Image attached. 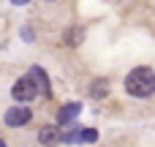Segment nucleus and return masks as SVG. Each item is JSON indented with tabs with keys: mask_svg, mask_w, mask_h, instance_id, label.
Masks as SVG:
<instances>
[{
	"mask_svg": "<svg viewBox=\"0 0 155 147\" xmlns=\"http://www.w3.org/2000/svg\"><path fill=\"white\" fill-rule=\"evenodd\" d=\"M35 85H33V79H30V74L27 76H22L14 87H11V95H14V101H19V104H27V101H33L35 98Z\"/></svg>",
	"mask_w": 155,
	"mask_h": 147,
	"instance_id": "7ed1b4c3",
	"label": "nucleus"
},
{
	"mask_svg": "<svg viewBox=\"0 0 155 147\" xmlns=\"http://www.w3.org/2000/svg\"><path fill=\"white\" fill-rule=\"evenodd\" d=\"M11 3H14V5H27L30 0H11Z\"/></svg>",
	"mask_w": 155,
	"mask_h": 147,
	"instance_id": "f8f14e48",
	"label": "nucleus"
},
{
	"mask_svg": "<svg viewBox=\"0 0 155 147\" xmlns=\"http://www.w3.org/2000/svg\"><path fill=\"white\" fill-rule=\"evenodd\" d=\"M79 112H82V104H79V101L63 104L60 112H57V123H60V125H68V123H74V120L79 117Z\"/></svg>",
	"mask_w": 155,
	"mask_h": 147,
	"instance_id": "20e7f679",
	"label": "nucleus"
},
{
	"mask_svg": "<svg viewBox=\"0 0 155 147\" xmlns=\"http://www.w3.org/2000/svg\"><path fill=\"white\" fill-rule=\"evenodd\" d=\"M30 79H33V85H35L38 93H44V95L52 93V87H49V76H46V71H44L41 65H33V68H30Z\"/></svg>",
	"mask_w": 155,
	"mask_h": 147,
	"instance_id": "39448f33",
	"label": "nucleus"
},
{
	"mask_svg": "<svg viewBox=\"0 0 155 147\" xmlns=\"http://www.w3.org/2000/svg\"><path fill=\"white\" fill-rule=\"evenodd\" d=\"M0 147H5V145H3V142H0Z\"/></svg>",
	"mask_w": 155,
	"mask_h": 147,
	"instance_id": "ddd939ff",
	"label": "nucleus"
},
{
	"mask_svg": "<svg viewBox=\"0 0 155 147\" xmlns=\"http://www.w3.org/2000/svg\"><path fill=\"white\" fill-rule=\"evenodd\" d=\"M90 95H93V98H106V95H109V82H106V79H95V82L90 85Z\"/></svg>",
	"mask_w": 155,
	"mask_h": 147,
	"instance_id": "0eeeda50",
	"label": "nucleus"
},
{
	"mask_svg": "<svg viewBox=\"0 0 155 147\" xmlns=\"http://www.w3.org/2000/svg\"><path fill=\"white\" fill-rule=\"evenodd\" d=\"M60 139H63V145H74V142H79V128H76V123H68L65 131L60 134Z\"/></svg>",
	"mask_w": 155,
	"mask_h": 147,
	"instance_id": "6e6552de",
	"label": "nucleus"
},
{
	"mask_svg": "<svg viewBox=\"0 0 155 147\" xmlns=\"http://www.w3.org/2000/svg\"><path fill=\"white\" fill-rule=\"evenodd\" d=\"M125 93L134 95V98H150L155 93V71L147 68V65L134 68L125 76Z\"/></svg>",
	"mask_w": 155,
	"mask_h": 147,
	"instance_id": "f257e3e1",
	"label": "nucleus"
},
{
	"mask_svg": "<svg viewBox=\"0 0 155 147\" xmlns=\"http://www.w3.org/2000/svg\"><path fill=\"white\" fill-rule=\"evenodd\" d=\"M22 38H25L27 44H33V38H35V35H33V27H22Z\"/></svg>",
	"mask_w": 155,
	"mask_h": 147,
	"instance_id": "9b49d317",
	"label": "nucleus"
},
{
	"mask_svg": "<svg viewBox=\"0 0 155 147\" xmlns=\"http://www.w3.org/2000/svg\"><path fill=\"white\" fill-rule=\"evenodd\" d=\"M79 142H87V145L98 142V131H95V128H82V131H79Z\"/></svg>",
	"mask_w": 155,
	"mask_h": 147,
	"instance_id": "9d476101",
	"label": "nucleus"
},
{
	"mask_svg": "<svg viewBox=\"0 0 155 147\" xmlns=\"http://www.w3.org/2000/svg\"><path fill=\"white\" fill-rule=\"evenodd\" d=\"M33 120V112L22 104H16V106H11V109H5V115H3V123L8 125V128H22V125H27Z\"/></svg>",
	"mask_w": 155,
	"mask_h": 147,
	"instance_id": "f03ea898",
	"label": "nucleus"
},
{
	"mask_svg": "<svg viewBox=\"0 0 155 147\" xmlns=\"http://www.w3.org/2000/svg\"><path fill=\"white\" fill-rule=\"evenodd\" d=\"M38 142H41L44 147L60 145V128H57V125H44V128L38 131Z\"/></svg>",
	"mask_w": 155,
	"mask_h": 147,
	"instance_id": "423d86ee",
	"label": "nucleus"
},
{
	"mask_svg": "<svg viewBox=\"0 0 155 147\" xmlns=\"http://www.w3.org/2000/svg\"><path fill=\"white\" fill-rule=\"evenodd\" d=\"M82 35H84V30H82V27H74V30H68L65 44H68V46H76V44L82 41Z\"/></svg>",
	"mask_w": 155,
	"mask_h": 147,
	"instance_id": "1a4fd4ad",
	"label": "nucleus"
}]
</instances>
